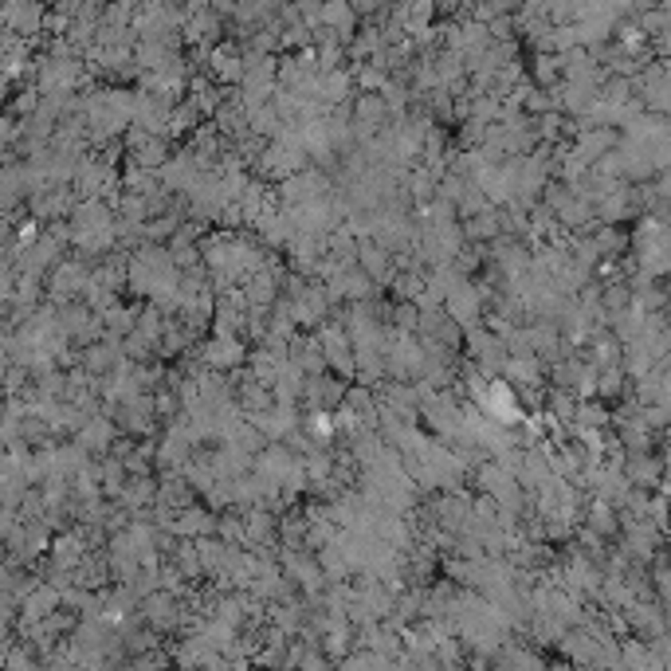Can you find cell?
I'll list each match as a JSON object with an SVG mask.
<instances>
[{"label":"cell","mask_w":671,"mask_h":671,"mask_svg":"<svg viewBox=\"0 0 671 671\" xmlns=\"http://www.w3.org/2000/svg\"><path fill=\"white\" fill-rule=\"evenodd\" d=\"M479 405L487 408V416H491V424H514L518 420V405H514V393L503 385V381H491V385L483 389V396H479Z\"/></svg>","instance_id":"obj_1"},{"label":"cell","mask_w":671,"mask_h":671,"mask_svg":"<svg viewBox=\"0 0 671 671\" xmlns=\"http://www.w3.org/2000/svg\"><path fill=\"white\" fill-rule=\"evenodd\" d=\"M106 440H110V424H106V420L83 428V444H87V448H106Z\"/></svg>","instance_id":"obj_2"},{"label":"cell","mask_w":671,"mask_h":671,"mask_svg":"<svg viewBox=\"0 0 671 671\" xmlns=\"http://www.w3.org/2000/svg\"><path fill=\"white\" fill-rule=\"evenodd\" d=\"M361 263H366V271H369V275H381V271H385V251L369 244L366 251H361Z\"/></svg>","instance_id":"obj_3"}]
</instances>
